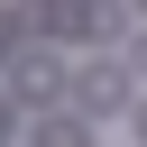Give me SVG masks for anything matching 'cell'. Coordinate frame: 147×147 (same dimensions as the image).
<instances>
[{
    "instance_id": "5b68a950",
    "label": "cell",
    "mask_w": 147,
    "mask_h": 147,
    "mask_svg": "<svg viewBox=\"0 0 147 147\" xmlns=\"http://www.w3.org/2000/svg\"><path fill=\"white\" fill-rule=\"evenodd\" d=\"M9 37H18V28H9V18H0V55H9Z\"/></svg>"
},
{
    "instance_id": "8992f818",
    "label": "cell",
    "mask_w": 147,
    "mask_h": 147,
    "mask_svg": "<svg viewBox=\"0 0 147 147\" xmlns=\"http://www.w3.org/2000/svg\"><path fill=\"white\" fill-rule=\"evenodd\" d=\"M138 138H147V101H138Z\"/></svg>"
},
{
    "instance_id": "7a4b0ae2",
    "label": "cell",
    "mask_w": 147,
    "mask_h": 147,
    "mask_svg": "<svg viewBox=\"0 0 147 147\" xmlns=\"http://www.w3.org/2000/svg\"><path fill=\"white\" fill-rule=\"evenodd\" d=\"M9 101H37V110L64 101V55H55V46H28V55L9 64Z\"/></svg>"
},
{
    "instance_id": "6da1fadb",
    "label": "cell",
    "mask_w": 147,
    "mask_h": 147,
    "mask_svg": "<svg viewBox=\"0 0 147 147\" xmlns=\"http://www.w3.org/2000/svg\"><path fill=\"white\" fill-rule=\"evenodd\" d=\"M74 101H83V110H74L83 129H92V119H110V110H138V92H129V64L92 55V64H83V83H74Z\"/></svg>"
},
{
    "instance_id": "3957f363",
    "label": "cell",
    "mask_w": 147,
    "mask_h": 147,
    "mask_svg": "<svg viewBox=\"0 0 147 147\" xmlns=\"http://www.w3.org/2000/svg\"><path fill=\"white\" fill-rule=\"evenodd\" d=\"M37 147H92V129L64 119V110H46V119H37Z\"/></svg>"
},
{
    "instance_id": "277c9868",
    "label": "cell",
    "mask_w": 147,
    "mask_h": 147,
    "mask_svg": "<svg viewBox=\"0 0 147 147\" xmlns=\"http://www.w3.org/2000/svg\"><path fill=\"white\" fill-rule=\"evenodd\" d=\"M0 147H18V101H0Z\"/></svg>"
}]
</instances>
